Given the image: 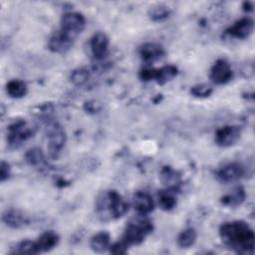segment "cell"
<instances>
[{"mask_svg":"<svg viewBox=\"0 0 255 255\" xmlns=\"http://www.w3.org/2000/svg\"><path fill=\"white\" fill-rule=\"evenodd\" d=\"M219 235L223 243L240 254L253 253L255 235L250 226L241 220L225 222L219 228Z\"/></svg>","mask_w":255,"mask_h":255,"instance_id":"cell-1","label":"cell"},{"mask_svg":"<svg viewBox=\"0 0 255 255\" xmlns=\"http://www.w3.org/2000/svg\"><path fill=\"white\" fill-rule=\"evenodd\" d=\"M97 212L103 220L118 219L128 210V202L116 190H109L100 195L96 202Z\"/></svg>","mask_w":255,"mask_h":255,"instance_id":"cell-2","label":"cell"},{"mask_svg":"<svg viewBox=\"0 0 255 255\" xmlns=\"http://www.w3.org/2000/svg\"><path fill=\"white\" fill-rule=\"evenodd\" d=\"M152 229L153 226L150 220H148L145 215H138L128 223L122 240L128 247L140 244L145 237L151 233Z\"/></svg>","mask_w":255,"mask_h":255,"instance_id":"cell-3","label":"cell"},{"mask_svg":"<svg viewBox=\"0 0 255 255\" xmlns=\"http://www.w3.org/2000/svg\"><path fill=\"white\" fill-rule=\"evenodd\" d=\"M48 137V151L52 158L56 159L61 153L66 142V132L64 128L55 122H49L45 128Z\"/></svg>","mask_w":255,"mask_h":255,"instance_id":"cell-4","label":"cell"},{"mask_svg":"<svg viewBox=\"0 0 255 255\" xmlns=\"http://www.w3.org/2000/svg\"><path fill=\"white\" fill-rule=\"evenodd\" d=\"M86 24L85 17L79 12H67L61 18L60 31L74 40L83 31Z\"/></svg>","mask_w":255,"mask_h":255,"instance_id":"cell-5","label":"cell"},{"mask_svg":"<svg viewBox=\"0 0 255 255\" xmlns=\"http://www.w3.org/2000/svg\"><path fill=\"white\" fill-rule=\"evenodd\" d=\"M34 129L24 121H17L8 128L7 143L13 148H18L25 140L31 137Z\"/></svg>","mask_w":255,"mask_h":255,"instance_id":"cell-6","label":"cell"},{"mask_svg":"<svg viewBox=\"0 0 255 255\" xmlns=\"http://www.w3.org/2000/svg\"><path fill=\"white\" fill-rule=\"evenodd\" d=\"M177 74V68L173 65H167L160 69H143L139 73V77L142 81L154 80L158 84L162 85L172 80Z\"/></svg>","mask_w":255,"mask_h":255,"instance_id":"cell-7","label":"cell"},{"mask_svg":"<svg viewBox=\"0 0 255 255\" xmlns=\"http://www.w3.org/2000/svg\"><path fill=\"white\" fill-rule=\"evenodd\" d=\"M232 78V70L230 64L224 59H218L212 66L210 71V79L216 85H224Z\"/></svg>","mask_w":255,"mask_h":255,"instance_id":"cell-8","label":"cell"},{"mask_svg":"<svg viewBox=\"0 0 255 255\" xmlns=\"http://www.w3.org/2000/svg\"><path fill=\"white\" fill-rule=\"evenodd\" d=\"M240 137V129L235 126H225L218 128L215 132V142L222 147L234 144Z\"/></svg>","mask_w":255,"mask_h":255,"instance_id":"cell-9","label":"cell"},{"mask_svg":"<svg viewBox=\"0 0 255 255\" xmlns=\"http://www.w3.org/2000/svg\"><path fill=\"white\" fill-rule=\"evenodd\" d=\"M243 174L244 167L237 162H232L224 165L217 172V178L223 183H231L239 180Z\"/></svg>","mask_w":255,"mask_h":255,"instance_id":"cell-10","label":"cell"},{"mask_svg":"<svg viewBox=\"0 0 255 255\" xmlns=\"http://www.w3.org/2000/svg\"><path fill=\"white\" fill-rule=\"evenodd\" d=\"M254 23L250 18H242L236 21L226 30V34L236 39H246L253 32Z\"/></svg>","mask_w":255,"mask_h":255,"instance_id":"cell-11","label":"cell"},{"mask_svg":"<svg viewBox=\"0 0 255 255\" xmlns=\"http://www.w3.org/2000/svg\"><path fill=\"white\" fill-rule=\"evenodd\" d=\"M91 50L94 55V57L97 60H102L107 55L108 47H109V38L108 36L103 32H98L94 34V36L91 38L90 42Z\"/></svg>","mask_w":255,"mask_h":255,"instance_id":"cell-12","label":"cell"},{"mask_svg":"<svg viewBox=\"0 0 255 255\" xmlns=\"http://www.w3.org/2000/svg\"><path fill=\"white\" fill-rule=\"evenodd\" d=\"M132 206L138 215H147L153 210L154 204L148 193L138 191L132 198Z\"/></svg>","mask_w":255,"mask_h":255,"instance_id":"cell-13","label":"cell"},{"mask_svg":"<svg viewBox=\"0 0 255 255\" xmlns=\"http://www.w3.org/2000/svg\"><path fill=\"white\" fill-rule=\"evenodd\" d=\"M139 55L145 63L150 64L160 60L164 56V51L155 43H145L139 48Z\"/></svg>","mask_w":255,"mask_h":255,"instance_id":"cell-14","label":"cell"},{"mask_svg":"<svg viewBox=\"0 0 255 255\" xmlns=\"http://www.w3.org/2000/svg\"><path fill=\"white\" fill-rule=\"evenodd\" d=\"M73 43L74 40L58 31L49 39L48 47L54 53H65L73 46Z\"/></svg>","mask_w":255,"mask_h":255,"instance_id":"cell-15","label":"cell"},{"mask_svg":"<svg viewBox=\"0 0 255 255\" xmlns=\"http://www.w3.org/2000/svg\"><path fill=\"white\" fill-rule=\"evenodd\" d=\"M2 221L11 228H20L28 224V217L19 210L9 209L2 215Z\"/></svg>","mask_w":255,"mask_h":255,"instance_id":"cell-16","label":"cell"},{"mask_svg":"<svg viewBox=\"0 0 255 255\" xmlns=\"http://www.w3.org/2000/svg\"><path fill=\"white\" fill-rule=\"evenodd\" d=\"M160 180L166 188L176 191L181 183L180 174L170 166H164L160 171Z\"/></svg>","mask_w":255,"mask_h":255,"instance_id":"cell-17","label":"cell"},{"mask_svg":"<svg viewBox=\"0 0 255 255\" xmlns=\"http://www.w3.org/2000/svg\"><path fill=\"white\" fill-rule=\"evenodd\" d=\"M36 242L38 253L48 252L55 248L59 243V236L54 231H46L38 238Z\"/></svg>","mask_w":255,"mask_h":255,"instance_id":"cell-18","label":"cell"},{"mask_svg":"<svg viewBox=\"0 0 255 255\" xmlns=\"http://www.w3.org/2000/svg\"><path fill=\"white\" fill-rule=\"evenodd\" d=\"M90 246L93 251L97 253H103L110 248V234L105 231L95 234L90 241Z\"/></svg>","mask_w":255,"mask_h":255,"instance_id":"cell-19","label":"cell"},{"mask_svg":"<svg viewBox=\"0 0 255 255\" xmlns=\"http://www.w3.org/2000/svg\"><path fill=\"white\" fill-rule=\"evenodd\" d=\"M158 205L161 209L168 211L175 207L176 198L175 191L165 188L164 190H160L158 192Z\"/></svg>","mask_w":255,"mask_h":255,"instance_id":"cell-20","label":"cell"},{"mask_svg":"<svg viewBox=\"0 0 255 255\" xmlns=\"http://www.w3.org/2000/svg\"><path fill=\"white\" fill-rule=\"evenodd\" d=\"M245 190L241 186H238L234 188L230 193L224 195L221 198V202L222 204L227 206H237L240 205L245 200Z\"/></svg>","mask_w":255,"mask_h":255,"instance_id":"cell-21","label":"cell"},{"mask_svg":"<svg viewBox=\"0 0 255 255\" xmlns=\"http://www.w3.org/2000/svg\"><path fill=\"white\" fill-rule=\"evenodd\" d=\"M6 92L9 97L19 99L26 95L27 86L21 80H11L6 84Z\"/></svg>","mask_w":255,"mask_h":255,"instance_id":"cell-22","label":"cell"},{"mask_svg":"<svg viewBox=\"0 0 255 255\" xmlns=\"http://www.w3.org/2000/svg\"><path fill=\"white\" fill-rule=\"evenodd\" d=\"M196 241V231L193 228H186L177 236V244L181 248L191 247Z\"/></svg>","mask_w":255,"mask_h":255,"instance_id":"cell-23","label":"cell"},{"mask_svg":"<svg viewBox=\"0 0 255 255\" xmlns=\"http://www.w3.org/2000/svg\"><path fill=\"white\" fill-rule=\"evenodd\" d=\"M26 161L33 166H41L45 163V156L41 148L33 147L30 148L25 154Z\"/></svg>","mask_w":255,"mask_h":255,"instance_id":"cell-24","label":"cell"},{"mask_svg":"<svg viewBox=\"0 0 255 255\" xmlns=\"http://www.w3.org/2000/svg\"><path fill=\"white\" fill-rule=\"evenodd\" d=\"M12 254H38L37 246L35 241L31 240H23L16 244L11 251Z\"/></svg>","mask_w":255,"mask_h":255,"instance_id":"cell-25","label":"cell"},{"mask_svg":"<svg viewBox=\"0 0 255 255\" xmlns=\"http://www.w3.org/2000/svg\"><path fill=\"white\" fill-rule=\"evenodd\" d=\"M148 13H149V17L153 21H161V20L166 19L169 16L170 11H169L168 7H166L165 5L157 4L155 6L150 7Z\"/></svg>","mask_w":255,"mask_h":255,"instance_id":"cell-26","label":"cell"},{"mask_svg":"<svg viewBox=\"0 0 255 255\" xmlns=\"http://www.w3.org/2000/svg\"><path fill=\"white\" fill-rule=\"evenodd\" d=\"M89 71L85 68H78L71 73V82L76 86H82L89 80Z\"/></svg>","mask_w":255,"mask_h":255,"instance_id":"cell-27","label":"cell"},{"mask_svg":"<svg viewBox=\"0 0 255 255\" xmlns=\"http://www.w3.org/2000/svg\"><path fill=\"white\" fill-rule=\"evenodd\" d=\"M190 93L194 96V97H198V98H205L210 96V94L212 93V88L204 85V84H200V85H196L194 87L191 88Z\"/></svg>","mask_w":255,"mask_h":255,"instance_id":"cell-28","label":"cell"},{"mask_svg":"<svg viewBox=\"0 0 255 255\" xmlns=\"http://www.w3.org/2000/svg\"><path fill=\"white\" fill-rule=\"evenodd\" d=\"M110 252L113 254H125L128 252V246L121 239L120 241L114 243L113 245H110Z\"/></svg>","mask_w":255,"mask_h":255,"instance_id":"cell-29","label":"cell"},{"mask_svg":"<svg viewBox=\"0 0 255 255\" xmlns=\"http://www.w3.org/2000/svg\"><path fill=\"white\" fill-rule=\"evenodd\" d=\"M10 176V165L8 162L2 160L1 161V167H0V180L1 182L8 179Z\"/></svg>","mask_w":255,"mask_h":255,"instance_id":"cell-30","label":"cell"}]
</instances>
